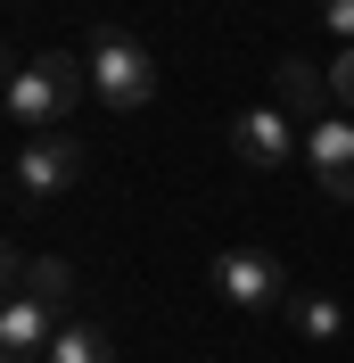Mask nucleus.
<instances>
[{
  "label": "nucleus",
  "mask_w": 354,
  "mask_h": 363,
  "mask_svg": "<svg viewBox=\"0 0 354 363\" xmlns=\"http://www.w3.org/2000/svg\"><path fill=\"white\" fill-rule=\"evenodd\" d=\"M83 99H91V67L74 58V50H42V58H25V67L8 74V91H0V108L17 116L25 133H42V124L74 116Z\"/></svg>",
  "instance_id": "nucleus-1"
},
{
  "label": "nucleus",
  "mask_w": 354,
  "mask_h": 363,
  "mask_svg": "<svg viewBox=\"0 0 354 363\" xmlns=\"http://www.w3.org/2000/svg\"><path fill=\"white\" fill-rule=\"evenodd\" d=\"M91 91H99V108L132 116L156 99V50L140 42V33H124V25H108V33H91Z\"/></svg>",
  "instance_id": "nucleus-2"
},
{
  "label": "nucleus",
  "mask_w": 354,
  "mask_h": 363,
  "mask_svg": "<svg viewBox=\"0 0 354 363\" xmlns=\"http://www.w3.org/2000/svg\"><path fill=\"white\" fill-rule=\"evenodd\" d=\"M206 281H215L239 314H288L297 306V289H288V264L272 248H222L215 264H206Z\"/></svg>",
  "instance_id": "nucleus-3"
},
{
  "label": "nucleus",
  "mask_w": 354,
  "mask_h": 363,
  "mask_svg": "<svg viewBox=\"0 0 354 363\" xmlns=\"http://www.w3.org/2000/svg\"><path fill=\"white\" fill-rule=\"evenodd\" d=\"M74 182H83V140L25 133V157H17V190H25V199H67Z\"/></svg>",
  "instance_id": "nucleus-4"
},
{
  "label": "nucleus",
  "mask_w": 354,
  "mask_h": 363,
  "mask_svg": "<svg viewBox=\"0 0 354 363\" xmlns=\"http://www.w3.org/2000/svg\"><path fill=\"white\" fill-rule=\"evenodd\" d=\"M50 339H58V306L33 289H8L0 297V363H42Z\"/></svg>",
  "instance_id": "nucleus-5"
},
{
  "label": "nucleus",
  "mask_w": 354,
  "mask_h": 363,
  "mask_svg": "<svg viewBox=\"0 0 354 363\" xmlns=\"http://www.w3.org/2000/svg\"><path fill=\"white\" fill-rule=\"evenodd\" d=\"M297 133H305L297 116H280V108H247L239 124H231V149H239V165H256V174H264V165H288V157H297Z\"/></svg>",
  "instance_id": "nucleus-6"
},
{
  "label": "nucleus",
  "mask_w": 354,
  "mask_h": 363,
  "mask_svg": "<svg viewBox=\"0 0 354 363\" xmlns=\"http://www.w3.org/2000/svg\"><path fill=\"white\" fill-rule=\"evenodd\" d=\"M305 157H313V174H321V190L354 206V116H321L305 133Z\"/></svg>",
  "instance_id": "nucleus-7"
},
{
  "label": "nucleus",
  "mask_w": 354,
  "mask_h": 363,
  "mask_svg": "<svg viewBox=\"0 0 354 363\" xmlns=\"http://www.w3.org/2000/svg\"><path fill=\"white\" fill-rule=\"evenodd\" d=\"M272 91H280V116H297V124H321V116H330V74L321 67H305V58H297V50H288L280 67H272Z\"/></svg>",
  "instance_id": "nucleus-8"
},
{
  "label": "nucleus",
  "mask_w": 354,
  "mask_h": 363,
  "mask_svg": "<svg viewBox=\"0 0 354 363\" xmlns=\"http://www.w3.org/2000/svg\"><path fill=\"white\" fill-rule=\"evenodd\" d=\"M42 363H115V339L99 322H58V339H50Z\"/></svg>",
  "instance_id": "nucleus-9"
},
{
  "label": "nucleus",
  "mask_w": 354,
  "mask_h": 363,
  "mask_svg": "<svg viewBox=\"0 0 354 363\" xmlns=\"http://www.w3.org/2000/svg\"><path fill=\"white\" fill-rule=\"evenodd\" d=\"M288 314H297V330H305L313 347H330L338 330H346V306H338V297H297Z\"/></svg>",
  "instance_id": "nucleus-10"
},
{
  "label": "nucleus",
  "mask_w": 354,
  "mask_h": 363,
  "mask_svg": "<svg viewBox=\"0 0 354 363\" xmlns=\"http://www.w3.org/2000/svg\"><path fill=\"white\" fill-rule=\"evenodd\" d=\"M25 289H33V297H50V306L67 314V297H74V272L58 264V256H42V264H25Z\"/></svg>",
  "instance_id": "nucleus-11"
},
{
  "label": "nucleus",
  "mask_w": 354,
  "mask_h": 363,
  "mask_svg": "<svg viewBox=\"0 0 354 363\" xmlns=\"http://www.w3.org/2000/svg\"><path fill=\"white\" fill-rule=\"evenodd\" d=\"M330 108L354 116V50H338V67H330Z\"/></svg>",
  "instance_id": "nucleus-12"
},
{
  "label": "nucleus",
  "mask_w": 354,
  "mask_h": 363,
  "mask_svg": "<svg viewBox=\"0 0 354 363\" xmlns=\"http://www.w3.org/2000/svg\"><path fill=\"white\" fill-rule=\"evenodd\" d=\"M321 25H330L338 42H346V50H354V0H321Z\"/></svg>",
  "instance_id": "nucleus-13"
},
{
  "label": "nucleus",
  "mask_w": 354,
  "mask_h": 363,
  "mask_svg": "<svg viewBox=\"0 0 354 363\" xmlns=\"http://www.w3.org/2000/svg\"><path fill=\"white\" fill-rule=\"evenodd\" d=\"M0 289H25V256L8 248V240H0Z\"/></svg>",
  "instance_id": "nucleus-14"
},
{
  "label": "nucleus",
  "mask_w": 354,
  "mask_h": 363,
  "mask_svg": "<svg viewBox=\"0 0 354 363\" xmlns=\"http://www.w3.org/2000/svg\"><path fill=\"white\" fill-rule=\"evenodd\" d=\"M8 74H17V67H8V50H0V91H8Z\"/></svg>",
  "instance_id": "nucleus-15"
}]
</instances>
